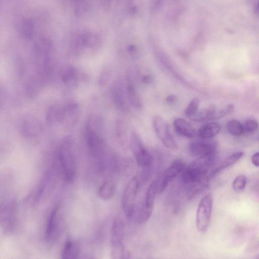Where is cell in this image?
Here are the masks:
<instances>
[{
    "label": "cell",
    "instance_id": "5bb4252c",
    "mask_svg": "<svg viewBox=\"0 0 259 259\" xmlns=\"http://www.w3.org/2000/svg\"><path fill=\"white\" fill-rule=\"evenodd\" d=\"M210 179L209 175L203 180L199 181V182L189 185L186 193L187 200H192L205 188L208 186Z\"/></svg>",
    "mask_w": 259,
    "mask_h": 259
},
{
    "label": "cell",
    "instance_id": "ffe728a7",
    "mask_svg": "<svg viewBox=\"0 0 259 259\" xmlns=\"http://www.w3.org/2000/svg\"><path fill=\"white\" fill-rule=\"evenodd\" d=\"M228 132L232 136L239 137L244 132L243 126L241 122L237 120H232L227 124Z\"/></svg>",
    "mask_w": 259,
    "mask_h": 259
},
{
    "label": "cell",
    "instance_id": "7402d4cb",
    "mask_svg": "<svg viewBox=\"0 0 259 259\" xmlns=\"http://www.w3.org/2000/svg\"><path fill=\"white\" fill-rule=\"evenodd\" d=\"M127 94L130 102L135 108H140L141 103L133 86L129 84L127 86Z\"/></svg>",
    "mask_w": 259,
    "mask_h": 259
},
{
    "label": "cell",
    "instance_id": "d6986e66",
    "mask_svg": "<svg viewBox=\"0 0 259 259\" xmlns=\"http://www.w3.org/2000/svg\"><path fill=\"white\" fill-rule=\"evenodd\" d=\"M217 108L213 105L208 109H204L201 111H197L189 118L194 122H202L211 121L214 112Z\"/></svg>",
    "mask_w": 259,
    "mask_h": 259
},
{
    "label": "cell",
    "instance_id": "83f0119b",
    "mask_svg": "<svg viewBox=\"0 0 259 259\" xmlns=\"http://www.w3.org/2000/svg\"><path fill=\"white\" fill-rule=\"evenodd\" d=\"M251 161L254 166L256 167L259 166V153L258 152L254 153L251 158Z\"/></svg>",
    "mask_w": 259,
    "mask_h": 259
},
{
    "label": "cell",
    "instance_id": "6da1fadb",
    "mask_svg": "<svg viewBox=\"0 0 259 259\" xmlns=\"http://www.w3.org/2000/svg\"><path fill=\"white\" fill-rule=\"evenodd\" d=\"M217 157L198 158L186 166L181 174L184 184L190 185L209 176L208 171L216 161Z\"/></svg>",
    "mask_w": 259,
    "mask_h": 259
},
{
    "label": "cell",
    "instance_id": "30bf717a",
    "mask_svg": "<svg viewBox=\"0 0 259 259\" xmlns=\"http://www.w3.org/2000/svg\"><path fill=\"white\" fill-rule=\"evenodd\" d=\"M174 127L177 132L180 135L188 138L195 137V130L187 121L182 118H177L173 123Z\"/></svg>",
    "mask_w": 259,
    "mask_h": 259
},
{
    "label": "cell",
    "instance_id": "9c48e42d",
    "mask_svg": "<svg viewBox=\"0 0 259 259\" xmlns=\"http://www.w3.org/2000/svg\"><path fill=\"white\" fill-rule=\"evenodd\" d=\"M62 224L61 205L56 206L50 216L47 230L46 238L49 240H54L58 236L61 231Z\"/></svg>",
    "mask_w": 259,
    "mask_h": 259
},
{
    "label": "cell",
    "instance_id": "7c38bea8",
    "mask_svg": "<svg viewBox=\"0 0 259 259\" xmlns=\"http://www.w3.org/2000/svg\"><path fill=\"white\" fill-rule=\"evenodd\" d=\"M80 254V245L74 240H68L64 246L61 256L63 259H76Z\"/></svg>",
    "mask_w": 259,
    "mask_h": 259
},
{
    "label": "cell",
    "instance_id": "52a82bcc",
    "mask_svg": "<svg viewBox=\"0 0 259 259\" xmlns=\"http://www.w3.org/2000/svg\"><path fill=\"white\" fill-rule=\"evenodd\" d=\"M186 165L181 159H177L157 180L158 193H162L168 185L180 174L183 172Z\"/></svg>",
    "mask_w": 259,
    "mask_h": 259
},
{
    "label": "cell",
    "instance_id": "603a6c76",
    "mask_svg": "<svg viewBox=\"0 0 259 259\" xmlns=\"http://www.w3.org/2000/svg\"><path fill=\"white\" fill-rule=\"evenodd\" d=\"M247 178L243 175H240L237 176L233 182L232 186L234 190L238 192H242L245 188L247 185Z\"/></svg>",
    "mask_w": 259,
    "mask_h": 259
},
{
    "label": "cell",
    "instance_id": "7a4b0ae2",
    "mask_svg": "<svg viewBox=\"0 0 259 259\" xmlns=\"http://www.w3.org/2000/svg\"><path fill=\"white\" fill-rule=\"evenodd\" d=\"M59 157L65 179L69 183H72L76 175V164L71 139L67 138L62 141L59 148Z\"/></svg>",
    "mask_w": 259,
    "mask_h": 259
},
{
    "label": "cell",
    "instance_id": "8992f818",
    "mask_svg": "<svg viewBox=\"0 0 259 259\" xmlns=\"http://www.w3.org/2000/svg\"><path fill=\"white\" fill-rule=\"evenodd\" d=\"M153 124L155 132L165 147L173 151L177 150V144L170 132L169 126L163 118L159 115L155 116Z\"/></svg>",
    "mask_w": 259,
    "mask_h": 259
},
{
    "label": "cell",
    "instance_id": "f546056e",
    "mask_svg": "<svg viewBox=\"0 0 259 259\" xmlns=\"http://www.w3.org/2000/svg\"><path fill=\"white\" fill-rule=\"evenodd\" d=\"M225 108L227 110L228 114L234 113L235 111V108L234 106L232 105H229L227 106Z\"/></svg>",
    "mask_w": 259,
    "mask_h": 259
},
{
    "label": "cell",
    "instance_id": "cb8c5ba5",
    "mask_svg": "<svg viewBox=\"0 0 259 259\" xmlns=\"http://www.w3.org/2000/svg\"><path fill=\"white\" fill-rule=\"evenodd\" d=\"M77 78L76 73L72 67L67 68L62 74V80L65 83L72 84L75 82Z\"/></svg>",
    "mask_w": 259,
    "mask_h": 259
},
{
    "label": "cell",
    "instance_id": "3957f363",
    "mask_svg": "<svg viewBox=\"0 0 259 259\" xmlns=\"http://www.w3.org/2000/svg\"><path fill=\"white\" fill-rule=\"evenodd\" d=\"M213 202V196L209 193L201 199L198 205L196 214V226L201 234H205L209 228Z\"/></svg>",
    "mask_w": 259,
    "mask_h": 259
},
{
    "label": "cell",
    "instance_id": "9a60e30c",
    "mask_svg": "<svg viewBox=\"0 0 259 259\" xmlns=\"http://www.w3.org/2000/svg\"><path fill=\"white\" fill-rule=\"evenodd\" d=\"M124 235L123 222L120 219H115L111 228V242L123 241Z\"/></svg>",
    "mask_w": 259,
    "mask_h": 259
},
{
    "label": "cell",
    "instance_id": "4316f807",
    "mask_svg": "<svg viewBox=\"0 0 259 259\" xmlns=\"http://www.w3.org/2000/svg\"><path fill=\"white\" fill-rule=\"evenodd\" d=\"M177 97L175 95H170L166 98V102L169 105H174L177 101Z\"/></svg>",
    "mask_w": 259,
    "mask_h": 259
},
{
    "label": "cell",
    "instance_id": "e0dca14e",
    "mask_svg": "<svg viewBox=\"0 0 259 259\" xmlns=\"http://www.w3.org/2000/svg\"><path fill=\"white\" fill-rule=\"evenodd\" d=\"M115 193V185L111 181L103 183L98 190V197L102 200L108 201L112 199Z\"/></svg>",
    "mask_w": 259,
    "mask_h": 259
},
{
    "label": "cell",
    "instance_id": "f1b7e54d",
    "mask_svg": "<svg viewBox=\"0 0 259 259\" xmlns=\"http://www.w3.org/2000/svg\"><path fill=\"white\" fill-rule=\"evenodd\" d=\"M142 82L146 84H150L153 82L152 77L150 75H145L142 77Z\"/></svg>",
    "mask_w": 259,
    "mask_h": 259
},
{
    "label": "cell",
    "instance_id": "2e32d148",
    "mask_svg": "<svg viewBox=\"0 0 259 259\" xmlns=\"http://www.w3.org/2000/svg\"><path fill=\"white\" fill-rule=\"evenodd\" d=\"M130 257V254L122 242H111V257L114 259H126Z\"/></svg>",
    "mask_w": 259,
    "mask_h": 259
},
{
    "label": "cell",
    "instance_id": "d4e9b609",
    "mask_svg": "<svg viewBox=\"0 0 259 259\" xmlns=\"http://www.w3.org/2000/svg\"><path fill=\"white\" fill-rule=\"evenodd\" d=\"M200 103V99L198 98H194L191 100L185 111V114L187 117L190 118L198 111Z\"/></svg>",
    "mask_w": 259,
    "mask_h": 259
},
{
    "label": "cell",
    "instance_id": "44dd1931",
    "mask_svg": "<svg viewBox=\"0 0 259 259\" xmlns=\"http://www.w3.org/2000/svg\"><path fill=\"white\" fill-rule=\"evenodd\" d=\"M112 97L116 107L122 110L127 108L123 91L120 88L115 87L112 91Z\"/></svg>",
    "mask_w": 259,
    "mask_h": 259
},
{
    "label": "cell",
    "instance_id": "277c9868",
    "mask_svg": "<svg viewBox=\"0 0 259 259\" xmlns=\"http://www.w3.org/2000/svg\"><path fill=\"white\" fill-rule=\"evenodd\" d=\"M191 156L198 158H206L217 156V145L215 141L208 139L192 142L188 147Z\"/></svg>",
    "mask_w": 259,
    "mask_h": 259
},
{
    "label": "cell",
    "instance_id": "ac0fdd59",
    "mask_svg": "<svg viewBox=\"0 0 259 259\" xmlns=\"http://www.w3.org/2000/svg\"><path fill=\"white\" fill-rule=\"evenodd\" d=\"M158 193L157 180H155L149 186L146 194L144 204L146 208L152 211L153 204L157 194Z\"/></svg>",
    "mask_w": 259,
    "mask_h": 259
},
{
    "label": "cell",
    "instance_id": "8fae6325",
    "mask_svg": "<svg viewBox=\"0 0 259 259\" xmlns=\"http://www.w3.org/2000/svg\"><path fill=\"white\" fill-rule=\"evenodd\" d=\"M221 130V126L213 122L201 127L197 135L201 139H209L217 135Z\"/></svg>",
    "mask_w": 259,
    "mask_h": 259
},
{
    "label": "cell",
    "instance_id": "4fadbf2b",
    "mask_svg": "<svg viewBox=\"0 0 259 259\" xmlns=\"http://www.w3.org/2000/svg\"><path fill=\"white\" fill-rule=\"evenodd\" d=\"M243 155L244 153L242 151L235 152L230 155L210 174V178H213L220 172L236 164L242 158Z\"/></svg>",
    "mask_w": 259,
    "mask_h": 259
},
{
    "label": "cell",
    "instance_id": "ba28073f",
    "mask_svg": "<svg viewBox=\"0 0 259 259\" xmlns=\"http://www.w3.org/2000/svg\"><path fill=\"white\" fill-rule=\"evenodd\" d=\"M131 145L139 166L144 168V169L151 167L153 162V157L136 135H133Z\"/></svg>",
    "mask_w": 259,
    "mask_h": 259
},
{
    "label": "cell",
    "instance_id": "5b68a950",
    "mask_svg": "<svg viewBox=\"0 0 259 259\" xmlns=\"http://www.w3.org/2000/svg\"><path fill=\"white\" fill-rule=\"evenodd\" d=\"M139 187V183L137 178L134 177L129 181L123 194L122 206L127 218H131L134 214L135 208V200Z\"/></svg>",
    "mask_w": 259,
    "mask_h": 259
},
{
    "label": "cell",
    "instance_id": "484cf974",
    "mask_svg": "<svg viewBox=\"0 0 259 259\" xmlns=\"http://www.w3.org/2000/svg\"><path fill=\"white\" fill-rule=\"evenodd\" d=\"M243 126L244 131L248 133H253L258 129V122L254 119H249L246 121Z\"/></svg>",
    "mask_w": 259,
    "mask_h": 259
}]
</instances>
